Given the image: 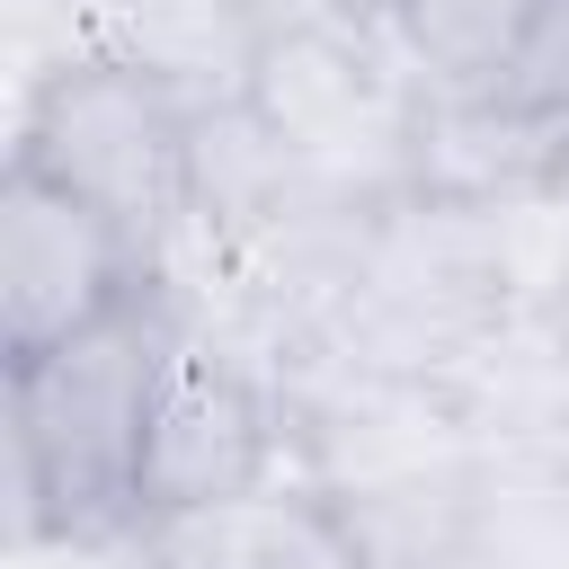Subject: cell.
I'll return each instance as SVG.
<instances>
[{"instance_id":"obj_1","label":"cell","mask_w":569,"mask_h":569,"mask_svg":"<svg viewBox=\"0 0 569 569\" xmlns=\"http://www.w3.org/2000/svg\"><path fill=\"white\" fill-rule=\"evenodd\" d=\"M187 302L151 276L98 329L9 365V525L18 551H107L142 533V427Z\"/></svg>"},{"instance_id":"obj_2","label":"cell","mask_w":569,"mask_h":569,"mask_svg":"<svg viewBox=\"0 0 569 569\" xmlns=\"http://www.w3.org/2000/svg\"><path fill=\"white\" fill-rule=\"evenodd\" d=\"M249 107L276 124V142L356 204H382L409 187L418 151V80L400 71L382 18H276L249 71Z\"/></svg>"},{"instance_id":"obj_3","label":"cell","mask_w":569,"mask_h":569,"mask_svg":"<svg viewBox=\"0 0 569 569\" xmlns=\"http://www.w3.org/2000/svg\"><path fill=\"white\" fill-rule=\"evenodd\" d=\"M187 124L196 116L169 89H151L142 71H124L107 53H71L27 80L9 160L44 169L53 187L116 213L160 267L187 231Z\"/></svg>"},{"instance_id":"obj_4","label":"cell","mask_w":569,"mask_h":569,"mask_svg":"<svg viewBox=\"0 0 569 569\" xmlns=\"http://www.w3.org/2000/svg\"><path fill=\"white\" fill-rule=\"evenodd\" d=\"M276 462H284L276 365L249 356L240 329L187 311L178 347L160 365V391H151V427H142V525L231 507V498L267 489Z\"/></svg>"},{"instance_id":"obj_5","label":"cell","mask_w":569,"mask_h":569,"mask_svg":"<svg viewBox=\"0 0 569 569\" xmlns=\"http://www.w3.org/2000/svg\"><path fill=\"white\" fill-rule=\"evenodd\" d=\"M151 249L98 213L89 196L53 187L44 169L9 160L0 169V365H27L107 311H124L151 284Z\"/></svg>"},{"instance_id":"obj_6","label":"cell","mask_w":569,"mask_h":569,"mask_svg":"<svg viewBox=\"0 0 569 569\" xmlns=\"http://www.w3.org/2000/svg\"><path fill=\"white\" fill-rule=\"evenodd\" d=\"M267 27H276L267 0H80V53L142 71L187 116L249 98Z\"/></svg>"},{"instance_id":"obj_7","label":"cell","mask_w":569,"mask_h":569,"mask_svg":"<svg viewBox=\"0 0 569 569\" xmlns=\"http://www.w3.org/2000/svg\"><path fill=\"white\" fill-rule=\"evenodd\" d=\"M142 569H365L347 516L329 489L311 480H267L231 507H196V516H151L133 533Z\"/></svg>"},{"instance_id":"obj_8","label":"cell","mask_w":569,"mask_h":569,"mask_svg":"<svg viewBox=\"0 0 569 569\" xmlns=\"http://www.w3.org/2000/svg\"><path fill=\"white\" fill-rule=\"evenodd\" d=\"M542 9L551 0H382V36L418 98H489L507 89Z\"/></svg>"},{"instance_id":"obj_9","label":"cell","mask_w":569,"mask_h":569,"mask_svg":"<svg viewBox=\"0 0 569 569\" xmlns=\"http://www.w3.org/2000/svg\"><path fill=\"white\" fill-rule=\"evenodd\" d=\"M462 569H569V471H498V462H480Z\"/></svg>"},{"instance_id":"obj_10","label":"cell","mask_w":569,"mask_h":569,"mask_svg":"<svg viewBox=\"0 0 569 569\" xmlns=\"http://www.w3.org/2000/svg\"><path fill=\"white\" fill-rule=\"evenodd\" d=\"M507 98H525V107H542V116L569 124V0H551L542 27L525 36V53L507 71Z\"/></svg>"}]
</instances>
